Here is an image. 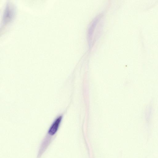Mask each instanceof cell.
<instances>
[{
	"instance_id": "cell-1",
	"label": "cell",
	"mask_w": 158,
	"mask_h": 158,
	"mask_svg": "<svg viewBox=\"0 0 158 158\" xmlns=\"http://www.w3.org/2000/svg\"><path fill=\"white\" fill-rule=\"evenodd\" d=\"M61 115L58 116L50 126L48 133L51 135H54L58 131L62 119Z\"/></svg>"
}]
</instances>
